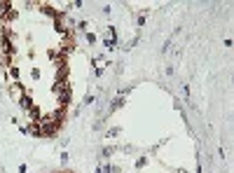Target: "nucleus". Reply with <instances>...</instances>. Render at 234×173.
Returning a JSON list of instances; mask_svg holds the SVG:
<instances>
[{"instance_id":"8","label":"nucleus","mask_w":234,"mask_h":173,"mask_svg":"<svg viewBox=\"0 0 234 173\" xmlns=\"http://www.w3.org/2000/svg\"><path fill=\"white\" fill-rule=\"evenodd\" d=\"M145 164H148V159H145V157H140V159L136 161V166H138V169H140V166H145Z\"/></svg>"},{"instance_id":"9","label":"nucleus","mask_w":234,"mask_h":173,"mask_svg":"<svg viewBox=\"0 0 234 173\" xmlns=\"http://www.w3.org/2000/svg\"><path fill=\"white\" fill-rule=\"evenodd\" d=\"M30 75H33V80H38V77H40V70H38V68H33V70H30Z\"/></svg>"},{"instance_id":"6","label":"nucleus","mask_w":234,"mask_h":173,"mask_svg":"<svg viewBox=\"0 0 234 173\" xmlns=\"http://www.w3.org/2000/svg\"><path fill=\"white\" fill-rule=\"evenodd\" d=\"M112 152H115V145L112 147H103V157H110Z\"/></svg>"},{"instance_id":"1","label":"nucleus","mask_w":234,"mask_h":173,"mask_svg":"<svg viewBox=\"0 0 234 173\" xmlns=\"http://www.w3.org/2000/svg\"><path fill=\"white\" fill-rule=\"evenodd\" d=\"M28 133H30L33 138H42L45 133H42V126H40V122H33V126L28 129Z\"/></svg>"},{"instance_id":"11","label":"nucleus","mask_w":234,"mask_h":173,"mask_svg":"<svg viewBox=\"0 0 234 173\" xmlns=\"http://www.w3.org/2000/svg\"><path fill=\"white\" fill-rule=\"evenodd\" d=\"M77 30H87V21H80L77 24Z\"/></svg>"},{"instance_id":"10","label":"nucleus","mask_w":234,"mask_h":173,"mask_svg":"<svg viewBox=\"0 0 234 173\" xmlns=\"http://www.w3.org/2000/svg\"><path fill=\"white\" fill-rule=\"evenodd\" d=\"M87 40H89L91 45H94V42H96V35H94V33H87Z\"/></svg>"},{"instance_id":"4","label":"nucleus","mask_w":234,"mask_h":173,"mask_svg":"<svg viewBox=\"0 0 234 173\" xmlns=\"http://www.w3.org/2000/svg\"><path fill=\"white\" fill-rule=\"evenodd\" d=\"M21 105L26 108V110H30V108H33V101H30V96H21Z\"/></svg>"},{"instance_id":"7","label":"nucleus","mask_w":234,"mask_h":173,"mask_svg":"<svg viewBox=\"0 0 234 173\" xmlns=\"http://www.w3.org/2000/svg\"><path fill=\"white\" fill-rule=\"evenodd\" d=\"M117 133H122V129H110V131H108V138H112V136H117Z\"/></svg>"},{"instance_id":"2","label":"nucleus","mask_w":234,"mask_h":173,"mask_svg":"<svg viewBox=\"0 0 234 173\" xmlns=\"http://www.w3.org/2000/svg\"><path fill=\"white\" fill-rule=\"evenodd\" d=\"M2 49H5V52H7V54H14V52H16V49H14V45H12V40H10V38H5V40H2Z\"/></svg>"},{"instance_id":"5","label":"nucleus","mask_w":234,"mask_h":173,"mask_svg":"<svg viewBox=\"0 0 234 173\" xmlns=\"http://www.w3.org/2000/svg\"><path fill=\"white\" fill-rule=\"evenodd\" d=\"M30 117H33V122H40V110H38L35 105L30 108Z\"/></svg>"},{"instance_id":"3","label":"nucleus","mask_w":234,"mask_h":173,"mask_svg":"<svg viewBox=\"0 0 234 173\" xmlns=\"http://www.w3.org/2000/svg\"><path fill=\"white\" fill-rule=\"evenodd\" d=\"M124 103H126V98H124V96H120V98H115V103H112V105H110V112H115L117 108H122Z\"/></svg>"}]
</instances>
